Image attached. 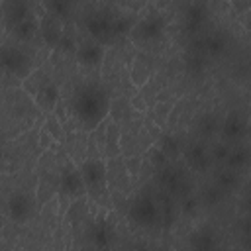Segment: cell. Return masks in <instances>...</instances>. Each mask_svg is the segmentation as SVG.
I'll return each mask as SVG.
<instances>
[{
    "label": "cell",
    "instance_id": "obj_14",
    "mask_svg": "<svg viewBox=\"0 0 251 251\" xmlns=\"http://www.w3.org/2000/svg\"><path fill=\"white\" fill-rule=\"evenodd\" d=\"M112 239H114V229L110 222H106L104 218H98L90 227V243L98 251H106L112 245Z\"/></svg>",
    "mask_w": 251,
    "mask_h": 251
},
{
    "label": "cell",
    "instance_id": "obj_6",
    "mask_svg": "<svg viewBox=\"0 0 251 251\" xmlns=\"http://www.w3.org/2000/svg\"><path fill=\"white\" fill-rule=\"evenodd\" d=\"M165 29H167V18L161 12H149L135 22L129 35L133 41H153L161 37Z\"/></svg>",
    "mask_w": 251,
    "mask_h": 251
},
{
    "label": "cell",
    "instance_id": "obj_20",
    "mask_svg": "<svg viewBox=\"0 0 251 251\" xmlns=\"http://www.w3.org/2000/svg\"><path fill=\"white\" fill-rule=\"evenodd\" d=\"M249 161H251V151H249L245 145H233L226 163H227V169H231V171H235V173H237L239 169L247 167V165H249Z\"/></svg>",
    "mask_w": 251,
    "mask_h": 251
},
{
    "label": "cell",
    "instance_id": "obj_31",
    "mask_svg": "<svg viewBox=\"0 0 251 251\" xmlns=\"http://www.w3.org/2000/svg\"><path fill=\"white\" fill-rule=\"evenodd\" d=\"M131 106H133L135 110H139V112H145V110H147V104H145V100L141 98V94H137V96L131 98Z\"/></svg>",
    "mask_w": 251,
    "mask_h": 251
},
{
    "label": "cell",
    "instance_id": "obj_13",
    "mask_svg": "<svg viewBox=\"0 0 251 251\" xmlns=\"http://www.w3.org/2000/svg\"><path fill=\"white\" fill-rule=\"evenodd\" d=\"M33 102L37 104V108H39L45 116H47V114H53L55 108H57V104L61 102L59 86H57L55 82H49V80H47V82H41V86H39V90H37Z\"/></svg>",
    "mask_w": 251,
    "mask_h": 251
},
{
    "label": "cell",
    "instance_id": "obj_23",
    "mask_svg": "<svg viewBox=\"0 0 251 251\" xmlns=\"http://www.w3.org/2000/svg\"><path fill=\"white\" fill-rule=\"evenodd\" d=\"M43 127L49 131V135H51L55 141H61L63 135H65V131H63V124L59 122V118H57L55 114H47V116H45V124H43Z\"/></svg>",
    "mask_w": 251,
    "mask_h": 251
},
{
    "label": "cell",
    "instance_id": "obj_37",
    "mask_svg": "<svg viewBox=\"0 0 251 251\" xmlns=\"http://www.w3.org/2000/svg\"><path fill=\"white\" fill-rule=\"evenodd\" d=\"M127 251H137V249H127Z\"/></svg>",
    "mask_w": 251,
    "mask_h": 251
},
{
    "label": "cell",
    "instance_id": "obj_36",
    "mask_svg": "<svg viewBox=\"0 0 251 251\" xmlns=\"http://www.w3.org/2000/svg\"><path fill=\"white\" fill-rule=\"evenodd\" d=\"M247 235H249V245H251V231H247Z\"/></svg>",
    "mask_w": 251,
    "mask_h": 251
},
{
    "label": "cell",
    "instance_id": "obj_30",
    "mask_svg": "<svg viewBox=\"0 0 251 251\" xmlns=\"http://www.w3.org/2000/svg\"><path fill=\"white\" fill-rule=\"evenodd\" d=\"M51 141H55V139L49 135V131H47L45 127H41V131H39V145L45 149V147H49V145H51Z\"/></svg>",
    "mask_w": 251,
    "mask_h": 251
},
{
    "label": "cell",
    "instance_id": "obj_21",
    "mask_svg": "<svg viewBox=\"0 0 251 251\" xmlns=\"http://www.w3.org/2000/svg\"><path fill=\"white\" fill-rule=\"evenodd\" d=\"M73 8H75V4H69V2H57V0H53V2H45V4H43V10L49 12V14H53V16H57L59 20H65L67 16H71Z\"/></svg>",
    "mask_w": 251,
    "mask_h": 251
},
{
    "label": "cell",
    "instance_id": "obj_38",
    "mask_svg": "<svg viewBox=\"0 0 251 251\" xmlns=\"http://www.w3.org/2000/svg\"><path fill=\"white\" fill-rule=\"evenodd\" d=\"M216 251H218V249H216Z\"/></svg>",
    "mask_w": 251,
    "mask_h": 251
},
{
    "label": "cell",
    "instance_id": "obj_2",
    "mask_svg": "<svg viewBox=\"0 0 251 251\" xmlns=\"http://www.w3.org/2000/svg\"><path fill=\"white\" fill-rule=\"evenodd\" d=\"M80 175L86 184L88 198L94 200L96 204L110 206V192H108V163L102 159H86L78 165Z\"/></svg>",
    "mask_w": 251,
    "mask_h": 251
},
{
    "label": "cell",
    "instance_id": "obj_22",
    "mask_svg": "<svg viewBox=\"0 0 251 251\" xmlns=\"http://www.w3.org/2000/svg\"><path fill=\"white\" fill-rule=\"evenodd\" d=\"M171 161L173 159H176V157H180V147H178V141L173 137V135H161V139H159V145H157Z\"/></svg>",
    "mask_w": 251,
    "mask_h": 251
},
{
    "label": "cell",
    "instance_id": "obj_29",
    "mask_svg": "<svg viewBox=\"0 0 251 251\" xmlns=\"http://www.w3.org/2000/svg\"><path fill=\"white\" fill-rule=\"evenodd\" d=\"M229 151H231V145H227V143L220 141V143H216V145H214V149H212V157H214L216 161H227Z\"/></svg>",
    "mask_w": 251,
    "mask_h": 251
},
{
    "label": "cell",
    "instance_id": "obj_19",
    "mask_svg": "<svg viewBox=\"0 0 251 251\" xmlns=\"http://www.w3.org/2000/svg\"><path fill=\"white\" fill-rule=\"evenodd\" d=\"M35 31H39V16H35V14H31L29 18H25L22 22H18L16 25H12V33L22 41L31 39L35 35Z\"/></svg>",
    "mask_w": 251,
    "mask_h": 251
},
{
    "label": "cell",
    "instance_id": "obj_5",
    "mask_svg": "<svg viewBox=\"0 0 251 251\" xmlns=\"http://www.w3.org/2000/svg\"><path fill=\"white\" fill-rule=\"evenodd\" d=\"M114 18L116 14L106 12V10H94L90 14L84 16V27L90 33V39L98 41V43H106L114 39L112 27H114Z\"/></svg>",
    "mask_w": 251,
    "mask_h": 251
},
{
    "label": "cell",
    "instance_id": "obj_3",
    "mask_svg": "<svg viewBox=\"0 0 251 251\" xmlns=\"http://www.w3.org/2000/svg\"><path fill=\"white\" fill-rule=\"evenodd\" d=\"M127 218L141 227H155L163 222L161 216V206L157 202V198L147 196V194H139L137 198L131 200L129 208H127Z\"/></svg>",
    "mask_w": 251,
    "mask_h": 251
},
{
    "label": "cell",
    "instance_id": "obj_33",
    "mask_svg": "<svg viewBox=\"0 0 251 251\" xmlns=\"http://www.w3.org/2000/svg\"><path fill=\"white\" fill-rule=\"evenodd\" d=\"M233 8H237V10H247V8H251V4H241V2H233Z\"/></svg>",
    "mask_w": 251,
    "mask_h": 251
},
{
    "label": "cell",
    "instance_id": "obj_28",
    "mask_svg": "<svg viewBox=\"0 0 251 251\" xmlns=\"http://www.w3.org/2000/svg\"><path fill=\"white\" fill-rule=\"evenodd\" d=\"M222 194H224V190L218 186V184H214V186H208L206 190H204V194H202V200L206 202V204H218L220 200H222Z\"/></svg>",
    "mask_w": 251,
    "mask_h": 251
},
{
    "label": "cell",
    "instance_id": "obj_25",
    "mask_svg": "<svg viewBox=\"0 0 251 251\" xmlns=\"http://www.w3.org/2000/svg\"><path fill=\"white\" fill-rule=\"evenodd\" d=\"M147 159H149V163H151V165H153L157 171H159V169H165L167 165H171V159H169V157H167V155H165V153H163V151H161L157 145L149 149Z\"/></svg>",
    "mask_w": 251,
    "mask_h": 251
},
{
    "label": "cell",
    "instance_id": "obj_16",
    "mask_svg": "<svg viewBox=\"0 0 251 251\" xmlns=\"http://www.w3.org/2000/svg\"><path fill=\"white\" fill-rule=\"evenodd\" d=\"M206 4H188L186 12H184V27L188 33H198L206 22Z\"/></svg>",
    "mask_w": 251,
    "mask_h": 251
},
{
    "label": "cell",
    "instance_id": "obj_15",
    "mask_svg": "<svg viewBox=\"0 0 251 251\" xmlns=\"http://www.w3.org/2000/svg\"><path fill=\"white\" fill-rule=\"evenodd\" d=\"M184 161H186V167L190 171H196V173L204 171L208 167V163H210V155H208L204 143H200V141L190 143L186 147V151H184Z\"/></svg>",
    "mask_w": 251,
    "mask_h": 251
},
{
    "label": "cell",
    "instance_id": "obj_32",
    "mask_svg": "<svg viewBox=\"0 0 251 251\" xmlns=\"http://www.w3.org/2000/svg\"><path fill=\"white\" fill-rule=\"evenodd\" d=\"M198 210V200L196 198H186L184 200V212L186 214H194Z\"/></svg>",
    "mask_w": 251,
    "mask_h": 251
},
{
    "label": "cell",
    "instance_id": "obj_7",
    "mask_svg": "<svg viewBox=\"0 0 251 251\" xmlns=\"http://www.w3.org/2000/svg\"><path fill=\"white\" fill-rule=\"evenodd\" d=\"M59 194L69 198H86V184L80 175V169L75 165H67L59 176Z\"/></svg>",
    "mask_w": 251,
    "mask_h": 251
},
{
    "label": "cell",
    "instance_id": "obj_4",
    "mask_svg": "<svg viewBox=\"0 0 251 251\" xmlns=\"http://www.w3.org/2000/svg\"><path fill=\"white\" fill-rule=\"evenodd\" d=\"M2 67L8 75L20 78L22 82L33 75V65L31 57L22 49V47H12L4 45L2 47Z\"/></svg>",
    "mask_w": 251,
    "mask_h": 251
},
{
    "label": "cell",
    "instance_id": "obj_27",
    "mask_svg": "<svg viewBox=\"0 0 251 251\" xmlns=\"http://www.w3.org/2000/svg\"><path fill=\"white\" fill-rule=\"evenodd\" d=\"M200 131H202L204 135L220 133V122H218L214 116H206V118H202V122H200Z\"/></svg>",
    "mask_w": 251,
    "mask_h": 251
},
{
    "label": "cell",
    "instance_id": "obj_26",
    "mask_svg": "<svg viewBox=\"0 0 251 251\" xmlns=\"http://www.w3.org/2000/svg\"><path fill=\"white\" fill-rule=\"evenodd\" d=\"M186 71L192 75H198L204 71V55L202 53H194L190 57H186Z\"/></svg>",
    "mask_w": 251,
    "mask_h": 251
},
{
    "label": "cell",
    "instance_id": "obj_35",
    "mask_svg": "<svg viewBox=\"0 0 251 251\" xmlns=\"http://www.w3.org/2000/svg\"><path fill=\"white\" fill-rule=\"evenodd\" d=\"M137 251H153V249H147V247H141V249H137Z\"/></svg>",
    "mask_w": 251,
    "mask_h": 251
},
{
    "label": "cell",
    "instance_id": "obj_34",
    "mask_svg": "<svg viewBox=\"0 0 251 251\" xmlns=\"http://www.w3.org/2000/svg\"><path fill=\"white\" fill-rule=\"evenodd\" d=\"M245 206H247V210L251 212V190H249V194H247V198H245Z\"/></svg>",
    "mask_w": 251,
    "mask_h": 251
},
{
    "label": "cell",
    "instance_id": "obj_24",
    "mask_svg": "<svg viewBox=\"0 0 251 251\" xmlns=\"http://www.w3.org/2000/svg\"><path fill=\"white\" fill-rule=\"evenodd\" d=\"M235 182H237V173L231 171V169H224V171H220L218 176H216V184H218L222 190H229V188H233Z\"/></svg>",
    "mask_w": 251,
    "mask_h": 251
},
{
    "label": "cell",
    "instance_id": "obj_11",
    "mask_svg": "<svg viewBox=\"0 0 251 251\" xmlns=\"http://www.w3.org/2000/svg\"><path fill=\"white\" fill-rule=\"evenodd\" d=\"M157 180H159V186L163 190H167L171 196L173 194H186V190H184L186 180H184L182 173L173 165H167L165 169H159L157 171Z\"/></svg>",
    "mask_w": 251,
    "mask_h": 251
},
{
    "label": "cell",
    "instance_id": "obj_10",
    "mask_svg": "<svg viewBox=\"0 0 251 251\" xmlns=\"http://www.w3.org/2000/svg\"><path fill=\"white\" fill-rule=\"evenodd\" d=\"M8 212H10V218L18 224H24L31 218L33 214V200L29 194L25 192H12L10 198H8Z\"/></svg>",
    "mask_w": 251,
    "mask_h": 251
},
{
    "label": "cell",
    "instance_id": "obj_9",
    "mask_svg": "<svg viewBox=\"0 0 251 251\" xmlns=\"http://www.w3.org/2000/svg\"><path fill=\"white\" fill-rule=\"evenodd\" d=\"M39 33H41L43 41L49 47H59V43L63 39V33H65V24L57 16H53L49 12H43L39 16Z\"/></svg>",
    "mask_w": 251,
    "mask_h": 251
},
{
    "label": "cell",
    "instance_id": "obj_1",
    "mask_svg": "<svg viewBox=\"0 0 251 251\" xmlns=\"http://www.w3.org/2000/svg\"><path fill=\"white\" fill-rule=\"evenodd\" d=\"M71 108H73L75 118L82 124V127L96 129V126L106 122L112 110V102H110L108 92L100 84L86 82V84H80L73 92Z\"/></svg>",
    "mask_w": 251,
    "mask_h": 251
},
{
    "label": "cell",
    "instance_id": "obj_12",
    "mask_svg": "<svg viewBox=\"0 0 251 251\" xmlns=\"http://www.w3.org/2000/svg\"><path fill=\"white\" fill-rule=\"evenodd\" d=\"M104 45L94 41V39H86V41H80L78 47H76V59L82 67H100L102 59H104Z\"/></svg>",
    "mask_w": 251,
    "mask_h": 251
},
{
    "label": "cell",
    "instance_id": "obj_18",
    "mask_svg": "<svg viewBox=\"0 0 251 251\" xmlns=\"http://www.w3.org/2000/svg\"><path fill=\"white\" fill-rule=\"evenodd\" d=\"M192 251H216V237L208 227H200L190 235Z\"/></svg>",
    "mask_w": 251,
    "mask_h": 251
},
{
    "label": "cell",
    "instance_id": "obj_17",
    "mask_svg": "<svg viewBox=\"0 0 251 251\" xmlns=\"http://www.w3.org/2000/svg\"><path fill=\"white\" fill-rule=\"evenodd\" d=\"M33 12H31V4L27 2H4V16H6V22L12 25H16L18 22L29 18Z\"/></svg>",
    "mask_w": 251,
    "mask_h": 251
},
{
    "label": "cell",
    "instance_id": "obj_8",
    "mask_svg": "<svg viewBox=\"0 0 251 251\" xmlns=\"http://www.w3.org/2000/svg\"><path fill=\"white\" fill-rule=\"evenodd\" d=\"M245 135H247V122L237 112L227 114V118L220 124V137L227 145H235V143L239 145V141Z\"/></svg>",
    "mask_w": 251,
    "mask_h": 251
}]
</instances>
